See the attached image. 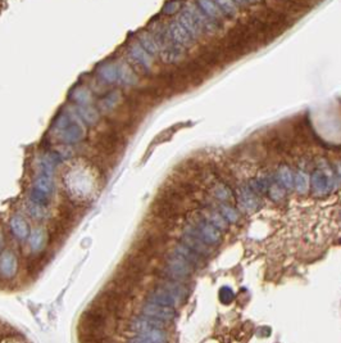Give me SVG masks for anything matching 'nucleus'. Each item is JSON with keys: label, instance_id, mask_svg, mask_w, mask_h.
I'll return each instance as SVG.
<instances>
[{"label": "nucleus", "instance_id": "nucleus-1", "mask_svg": "<svg viewBox=\"0 0 341 343\" xmlns=\"http://www.w3.org/2000/svg\"><path fill=\"white\" fill-rule=\"evenodd\" d=\"M132 329L138 333V337L149 340L150 343H167V337L160 320L150 316H140L132 321Z\"/></svg>", "mask_w": 341, "mask_h": 343}, {"label": "nucleus", "instance_id": "nucleus-2", "mask_svg": "<svg viewBox=\"0 0 341 343\" xmlns=\"http://www.w3.org/2000/svg\"><path fill=\"white\" fill-rule=\"evenodd\" d=\"M184 11L194 20V22L198 25V27H199L200 30L203 31V34L213 35V34H216V31L218 30L217 22L213 21L209 16H206L198 4L188 3L185 6V8H184Z\"/></svg>", "mask_w": 341, "mask_h": 343}, {"label": "nucleus", "instance_id": "nucleus-3", "mask_svg": "<svg viewBox=\"0 0 341 343\" xmlns=\"http://www.w3.org/2000/svg\"><path fill=\"white\" fill-rule=\"evenodd\" d=\"M146 301L153 302V303H156V305L166 306V307L174 308V307H177L178 305H181L182 298L159 284L156 289L152 290V292L148 294Z\"/></svg>", "mask_w": 341, "mask_h": 343}, {"label": "nucleus", "instance_id": "nucleus-4", "mask_svg": "<svg viewBox=\"0 0 341 343\" xmlns=\"http://www.w3.org/2000/svg\"><path fill=\"white\" fill-rule=\"evenodd\" d=\"M166 31H167L168 36L174 40V44H177L180 48H182V49L192 47L194 44L195 40L192 39V36L188 33V30H186L184 25L177 18L166 26Z\"/></svg>", "mask_w": 341, "mask_h": 343}, {"label": "nucleus", "instance_id": "nucleus-5", "mask_svg": "<svg viewBox=\"0 0 341 343\" xmlns=\"http://www.w3.org/2000/svg\"><path fill=\"white\" fill-rule=\"evenodd\" d=\"M146 256L140 253L130 254L124 258V261L122 262V269H124V274L131 276H135V278H140L142 275H144L148 270V261L145 260Z\"/></svg>", "mask_w": 341, "mask_h": 343}, {"label": "nucleus", "instance_id": "nucleus-6", "mask_svg": "<svg viewBox=\"0 0 341 343\" xmlns=\"http://www.w3.org/2000/svg\"><path fill=\"white\" fill-rule=\"evenodd\" d=\"M310 187L314 194L324 195L332 189V178L324 170H316L310 176Z\"/></svg>", "mask_w": 341, "mask_h": 343}, {"label": "nucleus", "instance_id": "nucleus-7", "mask_svg": "<svg viewBox=\"0 0 341 343\" xmlns=\"http://www.w3.org/2000/svg\"><path fill=\"white\" fill-rule=\"evenodd\" d=\"M142 312L146 316L154 317V319L160 320V321H168V320H172L176 316L174 308L156 305V303H153V302L149 301H146V303L142 306Z\"/></svg>", "mask_w": 341, "mask_h": 343}, {"label": "nucleus", "instance_id": "nucleus-8", "mask_svg": "<svg viewBox=\"0 0 341 343\" xmlns=\"http://www.w3.org/2000/svg\"><path fill=\"white\" fill-rule=\"evenodd\" d=\"M59 133H60V139L63 142L74 144V143H77L82 139L84 135H85V129L80 121H71V124L62 130H59Z\"/></svg>", "mask_w": 341, "mask_h": 343}, {"label": "nucleus", "instance_id": "nucleus-9", "mask_svg": "<svg viewBox=\"0 0 341 343\" xmlns=\"http://www.w3.org/2000/svg\"><path fill=\"white\" fill-rule=\"evenodd\" d=\"M128 54L138 66H142L144 70H149L152 66V56L145 51L142 45L138 42L131 43L128 47Z\"/></svg>", "mask_w": 341, "mask_h": 343}, {"label": "nucleus", "instance_id": "nucleus-10", "mask_svg": "<svg viewBox=\"0 0 341 343\" xmlns=\"http://www.w3.org/2000/svg\"><path fill=\"white\" fill-rule=\"evenodd\" d=\"M238 203L245 211H256L259 207V199L256 193L250 189V187H244L238 192Z\"/></svg>", "mask_w": 341, "mask_h": 343}, {"label": "nucleus", "instance_id": "nucleus-11", "mask_svg": "<svg viewBox=\"0 0 341 343\" xmlns=\"http://www.w3.org/2000/svg\"><path fill=\"white\" fill-rule=\"evenodd\" d=\"M18 262L14 253L10 251H4L2 253V274L4 278H12L17 272Z\"/></svg>", "mask_w": 341, "mask_h": 343}, {"label": "nucleus", "instance_id": "nucleus-12", "mask_svg": "<svg viewBox=\"0 0 341 343\" xmlns=\"http://www.w3.org/2000/svg\"><path fill=\"white\" fill-rule=\"evenodd\" d=\"M198 6L202 8V11H203L206 16H209V17L212 18L213 21L220 22L224 17H226L224 13L220 11V7L216 4L214 0H198Z\"/></svg>", "mask_w": 341, "mask_h": 343}, {"label": "nucleus", "instance_id": "nucleus-13", "mask_svg": "<svg viewBox=\"0 0 341 343\" xmlns=\"http://www.w3.org/2000/svg\"><path fill=\"white\" fill-rule=\"evenodd\" d=\"M118 68V81L124 85H135L138 83V76L135 75L134 70L130 67L127 63L120 62L117 63Z\"/></svg>", "mask_w": 341, "mask_h": 343}, {"label": "nucleus", "instance_id": "nucleus-14", "mask_svg": "<svg viewBox=\"0 0 341 343\" xmlns=\"http://www.w3.org/2000/svg\"><path fill=\"white\" fill-rule=\"evenodd\" d=\"M177 20L184 25V27H185L186 30H188V33L192 36L194 40H199V39L204 35L203 31L200 30L199 27H198V25L194 22V20H192L185 11H182V13L177 17Z\"/></svg>", "mask_w": 341, "mask_h": 343}, {"label": "nucleus", "instance_id": "nucleus-15", "mask_svg": "<svg viewBox=\"0 0 341 343\" xmlns=\"http://www.w3.org/2000/svg\"><path fill=\"white\" fill-rule=\"evenodd\" d=\"M138 43L142 45V48L150 56H159V47L153 34L142 33L138 35Z\"/></svg>", "mask_w": 341, "mask_h": 343}, {"label": "nucleus", "instance_id": "nucleus-16", "mask_svg": "<svg viewBox=\"0 0 341 343\" xmlns=\"http://www.w3.org/2000/svg\"><path fill=\"white\" fill-rule=\"evenodd\" d=\"M99 75L102 76L103 80H106V83L113 84L118 81V68L117 63H106L100 67Z\"/></svg>", "mask_w": 341, "mask_h": 343}, {"label": "nucleus", "instance_id": "nucleus-17", "mask_svg": "<svg viewBox=\"0 0 341 343\" xmlns=\"http://www.w3.org/2000/svg\"><path fill=\"white\" fill-rule=\"evenodd\" d=\"M277 176H278L280 184H281L284 188H286V189H292V188H294L295 176L292 175V170H290L288 166H281L278 169V172H277Z\"/></svg>", "mask_w": 341, "mask_h": 343}, {"label": "nucleus", "instance_id": "nucleus-18", "mask_svg": "<svg viewBox=\"0 0 341 343\" xmlns=\"http://www.w3.org/2000/svg\"><path fill=\"white\" fill-rule=\"evenodd\" d=\"M10 228L12 231L14 233V235L20 239H24V238L28 235V228H27V224L22 217L14 216L10 219Z\"/></svg>", "mask_w": 341, "mask_h": 343}, {"label": "nucleus", "instance_id": "nucleus-19", "mask_svg": "<svg viewBox=\"0 0 341 343\" xmlns=\"http://www.w3.org/2000/svg\"><path fill=\"white\" fill-rule=\"evenodd\" d=\"M77 115H78L80 119L90 125H94L99 120V115H98L96 111L88 106H80L77 108Z\"/></svg>", "mask_w": 341, "mask_h": 343}, {"label": "nucleus", "instance_id": "nucleus-20", "mask_svg": "<svg viewBox=\"0 0 341 343\" xmlns=\"http://www.w3.org/2000/svg\"><path fill=\"white\" fill-rule=\"evenodd\" d=\"M294 188L300 194H306L309 189V176L304 171H298L295 174L294 179Z\"/></svg>", "mask_w": 341, "mask_h": 343}, {"label": "nucleus", "instance_id": "nucleus-21", "mask_svg": "<svg viewBox=\"0 0 341 343\" xmlns=\"http://www.w3.org/2000/svg\"><path fill=\"white\" fill-rule=\"evenodd\" d=\"M214 2L227 17H235L238 15V6L234 0H214Z\"/></svg>", "mask_w": 341, "mask_h": 343}, {"label": "nucleus", "instance_id": "nucleus-22", "mask_svg": "<svg viewBox=\"0 0 341 343\" xmlns=\"http://www.w3.org/2000/svg\"><path fill=\"white\" fill-rule=\"evenodd\" d=\"M28 242L32 251H40L42 247V242H44V234H42V229H35L30 235Z\"/></svg>", "mask_w": 341, "mask_h": 343}, {"label": "nucleus", "instance_id": "nucleus-23", "mask_svg": "<svg viewBox=\"0 0 341 343\" xmlns=\"http://www.w3.org/2000/svg\"><path fill=\"white\" fill-rule=\"evenodd\" d=\"M213 194L220 201H227V199L231 198V192L224 184H216L214 188H213Z\"/></svg>", "mask_w": 341, "mask_h": 343}, {"label": "nucleus", "instance_id": "nucleus-24", "mask_svg": "<svg viewBox=\"0 0 341 343\" xmlns=\"http://www.w3.org/2000/svg\"><path fill=\"white\" fill-rule=\"evenodd\" d=\"M220 213L230 222H236L238 220V211L234 207H231V206H228V204H222L220 206Z\"/></svg>", "mask_w": 341, "mask_h": 343}, {"label": "nucleus", "instance_id": "nucleus-25", "mask_svg": "<svg viewBox=\"0 0 341 343\" xmlns=\"http://www.w3.org/2000/svg\"><path fill=\"white\" fill-rule=\"evenodd\" d=\"M268 193H270V197L274 201H280V199H282L285 197V190H284L282 185H280V184H270Z\"/></svg>", "mask_w": 341, "mask_h": 343}, {"label": "nucleus", "instance_id": "nucleus-26", "mask_svg": "<svg viewBox=\"0 0 341 343\" xmlns=\"http://www.w3.org/2000/svg\"><path fill=\"white\" fill-rule=\"evenodd\" d=\"M209 221L212 222V224L214 225L216 228L222 229V230H226V229H227V221H226V219H224V217L222 216V213L213 212L212 215L209 216Z\"/></svg>", "mask_w": 341, "mask_h": 343}, {"label": "nucleus", "instance_id": "nucleus-27", "mask_svg": "<svg viewBox=\"0 0 341 343\" xmlns=\"http://www.w3.org/2000/svg\"><path fill=\"white\" fill-rule=\"evenodd\" d=\"M74 99L80 106H88V101H90V95L85 89H77L74 92Z\"/></svg>", "mask_w": 341, "mask_h": 343}, {"label": "nucleus", "instance_id": "nucleus-28", "mask_svg": "<svg viewBox=\"0 0 341 343\" xmlns=\"http://www.w3.org/2000/svg\"><path fill=\"white\" fill-rule=\"evenodd\" d=\"M220 301H224V303H230L234 299V293L230 288H222L220 293Z\"/></svg>", "mask_w": 341, "mask_h": 343}, {"label": "nucleus", "instance_id": "nucleus-29", "mask_svg": "<svg viewBox=\"0 0 341 343\" xmlns=\"http://www.w3.org/2000/svg\"><path fill=\"white\" fill-rule=\"evenodd\" d=\"M177 9H178V3H170L164 8V13H167V15H170V13L176 12Z\"/></svg>", "mask_w": 341, "mask_h": 343}, {"label": "nucleus", "instance_id": "nucleus-30", "mask_svg": "<svg viewBox=\"0 0 341 343\" xmlns=\"http://www.w3.org/2000/svg\"><path fill=\"white\" fill-rule=\"evenodd\" d=\"M238 6L240 7H246L248 4H254V3H258V2H260V0H234Z\"/></svg>", "mask_w": 341, "mask_h": 343}, {"label": "nucleus", "instance_id": "nucleus-31", "mask_svg": "<svg viewBox=\"0 0 341 343\" xmlns=\"http://www.w3.org/2000/svg\"><path fill=\"white\" fill-rule=\"evenodd\" d=\"M338 175L341 176V162L338 163Z\"/></svg>", "mask_w": 341, "mask_h": 343}]
</instances>
